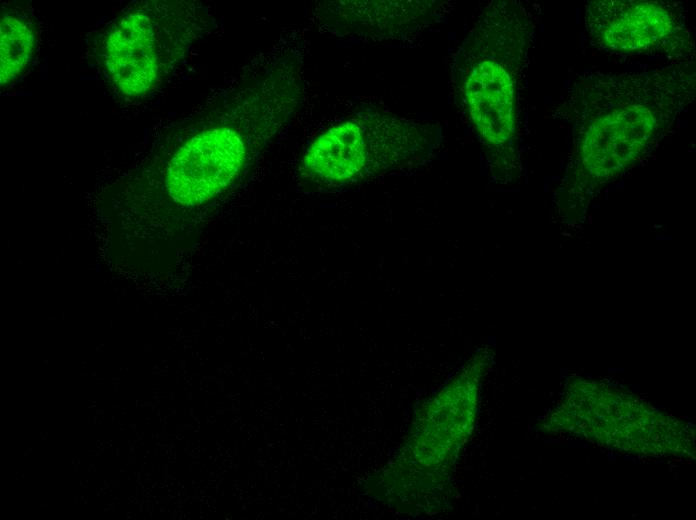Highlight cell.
<instances>
[{"label":"cell","mask_w":696,"mask_h":520,"mask_svg":"<svg viewBox=\"0 0 696 520\" xmlns=\"http://www.w3.org/2000/svg\"><path fill=\"white\" fill-rule=\"evenodd\" d=\"M586 100L575 124L583 165L597 176H611L633 162L664 132L669 123L668 102L655 98L661 89L647 84H604Z\"/></svg>","instance_id":"1"},{"label":"cell","mask_w":696,"mask_h":520,"mask_svg":"<svg viewBox=\"0 0 696 520\" xmlns=\"http://www.w3.org/2000/svg\"><path fill=\"white\" fill-rule=\"evenodd\" d=\"M245 156V145L236 131H203L185 142L171 159L166 175L168 193L182 206L200 205L230 184Z\"/></svg>","instance_id":"2"},{"label":"cell","mask_w":696,"mask_h":520,"mask_svg":"<svg viewBox=\"0 0 696 520\" xmlns=\"http://www.w3.org/2000/svg\"><path fill=\"white\" fill-rule=\"evenodd\" d=\"M586 25L600 46L618 53L660 51L676 44L684 27L670 5L651 1L590 3Z\"/></svg>","instance_id":"3"},{"label":"cell","mask_w":696,"mask_h":520,"mask_svg":"<svg viewBox=\"0 0 696 520\" xmlns=\"http://www.w3.org/2000/svg\"><path fill=\"white\" fill-rule=\"evenodd\" d=\"M158 44L152 20L143 13L121 19L109 32L105 64L116 86L138 96L151 88L159 71Z\"/></svg>","instance_id":"4"},{"label":"cell","mask_w":696,"mask_h":520,"mask_svg":"<svg viewBox=\"0 0 696 520\" xmlns=\"http://www.w3.org/2000/svg\"><path fill=\"white\" fill-rule=\"evenodd\" d=\"M470 116L483 139L497 145L514 132V86L498 62L485 59L470 73L465 87Z\"/></svg>","instance_id":"5"},{"label":"cell","mask_w":696,"mask_h":520,"mask_svg":"<svg viewBox=\"0 0 696 520\" xmlns=\"http://www.w3.org/2000/svg\"><path fill=\"white\" fill-rule=\"evenodd\" d=\"M365 159L366 145L360 127L345 122L332 127L309 146L304 167L321 179L345 181L361 171Z\"/></svg>","instance_id":"6"},{"label":"cell","mask_w":696,"mask_h":520,"mask_svg":"<svg viewBox=\"0 0 696 520\" xmlns=\"http://www.w3.org/2000/svg\"><path fill=\"white\" fill-rule=\"evenodd\" d=\"M0 81L15 80L26 68L34 50L32 30L17 17H5L0 28Z\"/></svg>","instance_id":"7"}]
</instances>
